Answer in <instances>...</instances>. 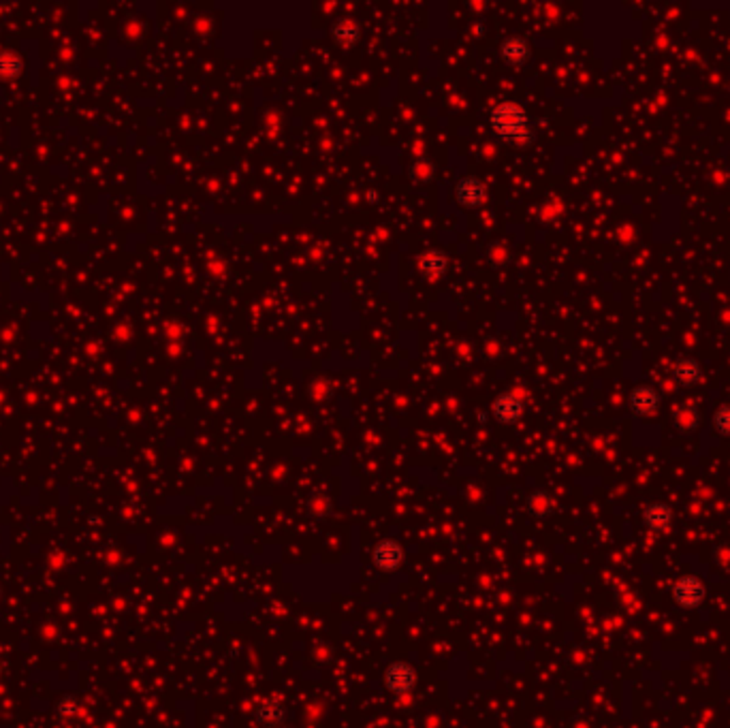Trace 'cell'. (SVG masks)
I'll list each match as a JSON object with an SVG mask.
<instances>
[{"label":"cell","instance_id":"1","mask_svg":"<svg viewBox=\"0 0 730 728\" xmlns=\"http://www.w3.org/2000/svg\"><path fill=\"white\" fill-rule=\"evenodd\" d=\"M489 131L504 143L528 146L534 141V126L523 105L502 101L489 112Z\"/></svg>","mask_w":730,"mask_h":728},{"label":"cell","instance_id":"2","mask_svg":"<svg viewBox=\"0 0 730 728\" xmlns=\"http://www.w3.org/2000/svg\"><path fill=\"white\" fill-rule=\"evenodd\" d=\"M383 683L393 696H406L410 694L417 683H419V673L417 668L406 662V660H396L391 662L385 673H383Z\"/></svg>","mask_w":730,"mask_h":728},{"label":"cell","instance_id":"3","mask_svg":"<svg viewBox=\"0 0 730 728\" xmlns=\"http://www.w3.org/2000/svg\"><path fill=\"white\" fill-rule=\"evenodd\" d=\"M523 413H525V402L515 391L500 393L491 404V415L496 423L500 425H515L523 417Z\"/></svg>","mask_w":730,"mask_h":728},{"label":"cell","instance_id":"4","mask_svg":"<svg viewBox=\"0 0 730 728\" xmlns=\"http://www.w3.org/2000/svg\"><path fill=\"white\" fill-rule=\"evenodd\" d=\"M455 201L457 205L466 207V210H476L487 201V186L481 178L476 175H464L457 184H455Z\"/></svg>","mask_w":730,"mask_h":728},{"label":"cell","instance_id":"5","mask_svg":"<svg viewBox=\"0 0 730 728\" xmlns=\"http://www.w3.org/2000/svg\"><path fill=\"white\" fill-rule=\"evenodd\" d=\"M404 562V547L396 538H383L372 549V564L383 572H393Z\"/></svg>","mask_w":730,"mask_h":728},{"label":"cell","instance_id":"6","mask_svg":"<svg viewBox=\"0 0 730 728\" xmlns=\"http://www.w3.org/2000/svg\"><path fill=\"white\" fill-rule=\"evenodd\" d=\"M252 717L261 728H280L286 724V709L278 698H263L254 707Z\"/></svg>","mask_w":730,"mask_h":728},{"label":"cell","instance_id":"7","mask_svg":"<svg viewBox=\"0 0 730 728\" xmlns=\"http://www.w3.org/2000/svg\"><path fill=\"white\" fill-rule=\"evenodd\" d=\"M500 56L502 60L508 65V67H523L530 56H532V50H530V43L521 37H508L502 41L500 45Z\"/></svg>","mask_w":730,"mask_h":728},{"label":"cell","instance_id":"8","mask_svg":"<svg viewBox=\"0 0 730 728\" xmlns=\"http://www.w3.org/2000/svg\"><path fill=\"white\" fill-rule=\"evenodd\" d=\"M630 406L636 415H653L660 406V393L653 387H636L630 393Z\"/></svg>","mask_w":730,"mask_h":728},{"label":"cell","instance_id":"9","mask_svg":"<svg viewBox=\"0 0 730 728\" xmlns=\"http://www.w3.org/2000/svg\"><path fill=\"white\" fill-rule=\"evenodd\" d=\"M331 35H333V39H335V43H337L339 48H352V45H356L359 39H361V26H359L354 20L344 18V20H337V22L333 24Z\"/></svg>","mask_w":730,"mask_h":728},{"label":"cell","instance_id":"10","mask_svg":"<svg viewBox=\"0 0 730 728\" xmlns=\"http://www.w3.org/2000/svg\"><path fill=\"white\" fill-rule=\"evenodd\" d=\"M419 269L427 278H440L449 269V256L442 250H430L419 259Z\"/></svg>","mask_w":730,"mask_h":728},{"label":"cell","instance_id":"11","mask_svg":"<svg viewBox=\"0 0 730 728\" xmlns=\"http://www.w3.org/2000/svg\"><path fill=\"white\" fill-rule=\"evenodd\" d=\"M700 374H702V372H700V366H698V363H696L694 359H679V361H675V366H672V379H675V383L685 385V387L698 383V381H700Z\"/></svg>","mask_w":730,"mask_h":728},{"label":"cell","instance_id":"12","mask_svg":"<svg viewBox=\"0 0 730 728\" xmlns=\"http://www.w3.org/2000/svg\"><path fill=\"white\" fill-rule=\"evenodd\" d=\"M700 598H702V585L694 579H685L675 587V600L683 607H692L700 602Z\"/></svg>","mask_w":730,"mask_h":728},{"label":"cell","instance_id":"13","mask_svg":"<svg viewBox=\"0 0 730 728\" xmlns=\"http://www.w3.org/2000/svg\"><path fill=\"white\" fill-rule=\"evenodd\" d=\"M670 519H672V513H670V509L664 506V504H653V506H649V509L645 511V523H647L649 528H653V530L666 528V526L670 523Z\"/></svg>","mask_w":730,"mask_h":728},{"label":"cell","instance_id":"14","mask_svg":"<svg viewBox=\"0 0 730 728\" xmlns=\"http://www.w3.org/2000/svg\"><path fill=\"white\" fill-rule=\"evenodd\" d=\"M528 511L534 515V517H547L551 515L553 511V500L549 494L545 491H534L528 496Z\"/></svg>","mask_w":730,"mask_h":728},{"label":"cell","instance_id":"15","mask_svg":"<svg viewBox=\"0 0 730 728\" xmlns=\"http://www.w3.org/2000/svg\"><path fill=\"white\" fill-rule=\"evenodd\" d=\"M698 413L690 406H679L675 411V425L683 432H692L696 425H698Z\"/></svg>","mask_w":730,"mask_h":728},{"label":"cell","instance_id":"16","mask_svg":"<svg viewBox=\"0 0 730 728\" xmlns=\"http://www.w3.org/2000/svg\"><path fill=\"white\" fill-rule=\"evenodd\" d=\"M713 428L721 436H730V406L717 408V413L713 415Z\"/></svg>","mask_w":730,"mask_h":728},{"label":"cell","instance_id":"17","mask_svg":"<svg viewBox=\"0 0 730 728\" xmlns=\"http://www.w3.org/2000/svg\"><path fill=\"white\" fill-rule=\"evenodd\" d=\"M56 713H58V717H62V719H73V717H77V715L82 713V709H80V705H77L75 698H62V700L58 702V707H56Z\"/></svg>","mask_w":730,"mask_h":728},{"label":"cell","instance_id":"18","mask_svg":"<svg viewBox=\"0 0 730 728\" xmlns=\"http://www.w3.org/2000/svg\"><path fill=\"white\" fill-rule=\"evenodd\" d=\"M20 73V58L13 54L0 56V75H18Z\"/></svg>","mask_w":730,"mask_h":728},{"label":"cell","instance_id":"19","mask_svg":"<svg viewBox=\"0 0 730 728\" xmlns=\"http://www.w3.org/2000/svg\"><path fill=\"white\" fill-rule=\"evenodd\" d=\"M413 178L415 180H421V182H427L434 178V165L430 161H419L413 165Z\"/></svg>","mask_w":730,"mask_h":728},{"label":"cell","instance_id":"20","mask_svg":"<svg viewBox=\"0 0 730 728\" xmlns=\"http://www.w3.org/2000/svg\"><path fill=\"white\" fill-rule=\"evenodd\" d=\"M280 728H290V726H288V724H284V726H280Z\"/></svg>","mask_w":730,"mask_h":728}]
</instances>
